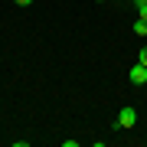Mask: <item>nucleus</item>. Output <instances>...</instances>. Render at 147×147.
<instances>
[{"instance_id": "5", "label": "nucleus", "mask_w": 147, "mask_h": 147, "mask_svg": "<svg viewBox=\"0 0 147 147\" xmlns=\"http://www.w3.org/2000/svg\"><path fill=\"white\" fill-rule=\"evenodd\" d=\"M137 62H141V65H147V46L141 49V53H137Z\"/></svg>"}, {"instance_id": "7", "label": "nucleus", "mask_w": 147, "mask_h": 147, "mask_svg": "<svg viewBox=\"0 0 147 147\" xmlns=\"http://www.w3.org/2000/svg\"><path fill=\"white\" fill-rule=\"evenodd\" d=\"M95 3H105V0H95Z\"/></svg>"}, {"instance_id": "6", "label": "nucleus", "mask_w": 147, "mask_h": 147, "mask_svg": "<svg viewBox=\"0 0 147 147\" xmlns=\"http://www.w3.org/2000/svg\"><path fill=\"white\" fill-rule=\"evenodd\" d=\"M13 3H16V7H30L33 0H13Z\"/></svg>"}, {"instance_id": "4", "label": "nucleus", "mask_w": 147, "mask_h": 147, "mask_svg": "<svg viewBox=\"0 0 147 147\" xmlns=\"http://www.w3.org/2000/svg\"><path fill=\"white\" fill-rule=\"evenodd\" d=\"M134 7H137V16L147 20V0H134Z\"/></svg>"}, {"instance_id": "2", "label": "nucleus", "mask_w": 147, "mask_h": 147, "mask_svg": "<svg viewBox=\"0 0 147 147\" xmlns=\"http://www.w3.org/2000/svg\"><path fill=\"white\" fill-rule=\"evenodd\" d=\"M127 79H131L134 85H147V65H141V62H137L131 72H127Z\"/></svg>"}, {"instance_id": "3", "label": "nucleus", "mask_w": 147, "mask_h": 147, "mask_svg": "<svg viewBox=\"0 0 147 147\" xmlns=\"http://www.w3.org/2000/svg\"><path fill=\"white\" fill-rule=\"evenodd\" d=\"M134 33H137V36H147V20H141V16H137V23H134Z\"/></svg>"}, {"instance_id": "1", "label": "nucleus", "mask_w": 147, "mask_h": 147, "mask_svg": "<svg viewBox=\"0 0 147 147\" xmlns=\"http://www.w3.org/2000/svg\"><path fill=\"white\" fill-rule=\"evenodd\" d=\"M137 124V111L134 108H121V115H118V121H115V127L121 131V127H134Z\"/></svg>"}]
</instances>
